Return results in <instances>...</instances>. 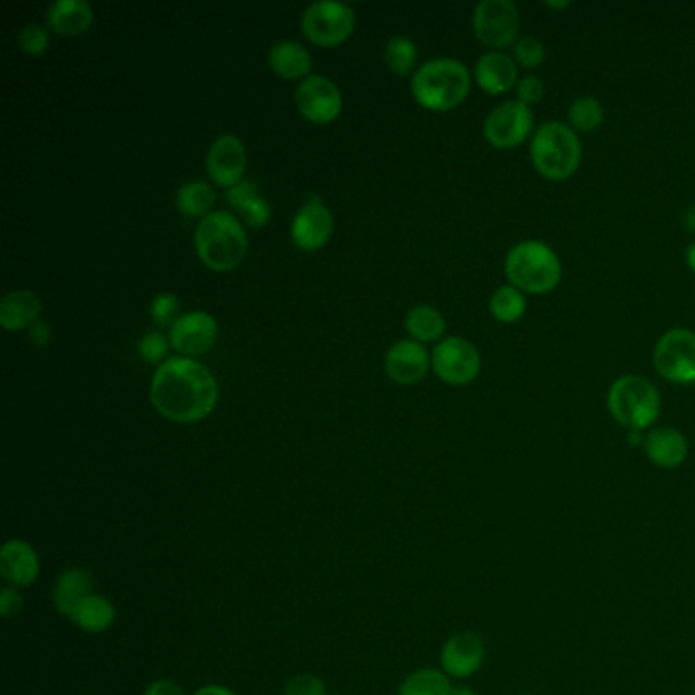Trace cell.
I'll return each mask as SVG.
<instances>
[{"instance_id":"cell-31","label":"cell","mask_w":695,"mask_h":695,"mask_svg":"<svg viewBox=\"0 0 695 695\" xmlns=\"http://www.w3.org/2000/svg\"><path fill=\"white\" fill-rule=\"evenodd\" d=\"M419 60V50L414 41L409 38H392L385 46V63L397 75H406L412 72Z\"/></svg>"},{"instance_id":"cell-23","label":"cell","mask_w":695,"mask_h":695,"mask_svg":"<svg viewBox=\"0 0 695 695\" xmlns=\"http://www.w3.org/2000/svg\"><path fill=\"white\" fill-rule=\"evenodd\" d=\"M92 594H94L92 575L84 570H68L56 582L53 604L62 616L70 618V614Z\"/></svg>"},{"instance_id":"cell-9","label":"cell","mask_w":695,"mask_h":695,"mask_svg":"<svg viewBox=\"0 0 695 695\" xmlns=\"http://www.w3.org/2000/svg\"><path fill=\"white\" fill-rule=\"evenodd\" d=\"M655 370L671 384L695 382V333L687 329H671L661 336L653 353Z\"/></svg>"},{"instance_id":"cell-38","label":"cell","mask_w":695,"mask_h":695,"mask_svg":"<svg viewBox=\"0 0 695 695\" xmlns=\"http://www.w3.org/2000/svg\"><path fill=\"white\" fill-rule=\"evenodd\" d=\"M255 197H260V190H258V184H253L249 180H241L239 184L226 190V202L239 212L243 211L245 204Z\"/></svg>"},{"instance_id":"cell-22","label":"cell","mask_w":695,"mask_h":695,"mask_svg":"<svg viewBox=\"0 0 695 695\" xmlns=\"http://www.w3.org/2000/svg\"><path fill=\"white\" fill-rule=\"evenodd\" d=\"M92 7L87 0H56L48 7V23L66 38L82 36L92 26Z\"/></svg>"},{"instance_id":"cell-32","label":"cell","mask_w":695,"mask_h":695,"mask_svg":"<svg viewBox=\"0 0 695 695\" xmlns=\"http://www.w3.org/2000/svg\"><path fill=\"white\" fill-rule=\"evenodd\" d=\"M512 58H514V62L522 66V68H526V70L541 68L546 58L545 46H543L541 39L526 36V38H521L514 43V56Z\"/></svg>"},{"instance_id":"cell-4","label":"cell","mask_w":695,"mask_h":695,"mask_svg":"<svg viewBox=\"0 0 695 695\" xmlns=\"http://www.w3.org/2000/svg\"><path fill=\"white\" fill-rule=\"evenodd\" d=\"M582 158V141L570 124L551 121L534 131L531 160L536 172L546 180L561 182L572 178L580 170Z\"/></svg>"},{"instance_id":"cell-29","label":"cell","mask_w":695,"mask_h":695,"mask_svg":"<svg viewBox=\"0 0 695 695\" xmlns=\"http://www.w3.org/2000/svg\"><path fill=\"white\" fill-rule=\"evenodd\" d=\"M492 316L500 323H518L526 312V299L518 288L502 286L490 299Z\"/></svg>"},{"instance_id":"cell-25","label":"cell","mask_w":695,"mask_h":695,"mask_svg":"<svg viewBox=\"0 0 695 695\" xmlns=\"http://www.w3.org/2000/svg\"><path fill=\"white\" fill-rule=\"evenodd\" d=\"M114 618H117V610L112 606L111 600L92 594L70 614L68 621L84 633L99 634L109 631Z\"/></svg>"},{"instance_id":"cell-46","label":"cell","mask_w":695,"mask_h":695,"mask_svg":"<svg viewBox=\"0 0 695 695\" xmlns=\"http://www.w3.org/2000/svg\"><path fill=\"white\" fill-rule=\"evenodd\" d=\"M546 9H560V11H565L567 7H572V2L567 0V2H551V0H546L545 2Z\"/></svg>"},{"instance_id":"cell-34","label":"cell","mask_w":695,"mask_h":695,"mask_svg":"<svg viewBox=\"0 0 695 695\" xmlns=\"http://www.w3.org/2000/svg\"><path fill=\"white\" fill-rule=\"evenodd\" d=\"M19 48L29 56H39L50 46V33L46 27L26 26L19 31Z\"/></svg>"},{"instance_id":"cell-17","label":"cell","mask_w":695,"mask_h":695,"mask_svg":"<svg viewBox=\"0 0 695 695\" xmlns=\"http://www.w3.org/2000/svg\"><path fill=\"white\" fill-rule=\"evenodd\" d=\"M431 361L423 343L414 339L397 341L385 355V372L397 384H416L429 372Z\"/></svg>"},{"instance_id":"cell-42","label":"cell","mask_w":695,"mask_h":695,"mask_svg":"<svg viewBox=\"0 0 695 695\" xmlns=\"http://www.w3.org/2000/svg\"><path fill=\"white\" fill-rule=\"evenodd\" d=\"M31 341L38 345H46L50 341V326L46 323H36L31 326Z\"/></svg>"},{"instance_id":"cell-43","label":"cell","mask_w":695,"mask_h":695,"mask_svg":"<svg viewBox=\"0 0 695 695\" xmlns=\"http://www.w3.org/2000/svg\"><path fill=\"white\" fill-rule=\"evenodd\" d=\"M194 695H236L235 692H231L229 687L223 685H204L200 687L199 692Z\"/></svg>"},{"instance_id":"cell-21","label":"cell","mask_w":695,"mask_h":695,"mask_svg":"<svg viewBox=\"0 0 695 695\" xmlns=\"http://www.w3.org/2000/svg\"><path fill=\"white\" fill-rule=\"evenodd\" d=\"M41 300L31 290H13L0 300V324L4 331H23L38 323Z\"/></svg>"},{"instance_id":"cell-8","label":"cell","mask_w":695,"mask_h":695,"mask_svg":"<svg viewBox=\"0 0 695 695\" xmlns=\"http://www.w3.org/2000/svg\"><path fill=\"white\" fill-rule=\"evenodd\" d=\"M355 27V13L348 2L316 0L302 14V31L316 46H339L351 36Z\"/></svg>"},{"instance_id":"cell-33","label":"cell","mask_w":695,"mask_h":695,"mask_svg":"<svg viewBox=\"0 0 695 695\" xmlns=\"http://www.w3.org/2000/svg\"><path fill=\"white\" fill-rule=\"evenodd\" d=\"M180 309V300L172 292H162L151 300V319L158 326H172L178 321L175 314Z\"/></svg>"},{"instance_id":"cell-30","label":"cell","mask_w":695,"mask_h":695,"mask_svg":"<svg viewBox=\"0 0 695 695\" xmlns=\"http://www.w3.org/2000/svg\"><path fill=\"white\" fill-rule=\"evenodd\" d=\"M567 119L575 133H592L604 123V107L596 97H580L573 100Z\"/></svg>"},{"instance_id":"cell-26","label":"cell","mask_w":695,"mask_h":695,"mask_svg":"<svg viewBox=\"0 0 695 695\" xmlns=\"http://www.w3.org/2000/svg\"><path fill=\"white\" fill-rule=\"evenodd\" d=\"M445 329H447V324H445L443 314L433 306H426V304L414 306L406 316V331L419 343L439 341L441 336L445 335Z\"/></svg>"},{"instance_id":"cell-37","label":"cell","mask_w":695,"mask_h":695,"mask_svg":"<svg viewBox=\"0 0 695 695\" xmlns=\"http://www.w3.org/2000/svg\"><path fill=\"white\" fill-rule=\"evenodd\" d=\"M516 97H518V102L526 104V107H533L536 102H541L545 97L543 80L538 75H524L522 80H518Z\"/></svg>"},{"instance_id":"cell-16","label":"cell","mask_w":695,"mask_h":695,"mask_svg":"<svg viewBox=\"0 0 695 695\" xmlns=\"http://www.w3.org/2000/svg\"><path fill=\"white\" fill-rule=\"evenodd\" d=\"M248 168V151L243 141L235 135H221L209 150L207 155V172L212 180L224 187H235L245 174Z\"/></svg>"},{"instance_id":"cell-1","label":"cell","mask_w":695,"mask_h":695,"mask_svg":"<svg viewBox=\"0 0 695 695\" xmlns=\"http://www.w3.org/2000/svg\"><path fill=\"white\" fill-rule=\"evenodd\" d=\"M151 402L163 419L199 423L219 402V385L207 365L190 357L163 361L151 382Z\"/></svg>"},{"instance_id":"cell-14","label":"cell","mask_w":695,"mask_h":695,"mask_svg":"<svg viewBox=\"0 0 695 695\" xmlns=\"http://www.w3.org/2000/svg\"><path fill=\"white\" fill-rule=\"evenodd\" d=\"M219 336V324L207 312H190L180 316L170 329L175 351L187 357H199L211 351Z\"/></svg>"},{"instance_id":"cell-13","label":"cell","mask_w":695,"mask_h":695,"mask_svg":"<svg viewBox=\"0 0 695 695\" xmlns=\"http://www.w3.org/2000/svg\"><path fill=\"white\" fill-rule=\"evenodd\" d=\"M335 221L321 197L309 194L292 221V239L304 251H316L333 235Z\"/></svg>"},{"instance_id":"cell-3","label":"cell","mask_w":695,"mask_h":695,"mask_svg":"<svg viewBox=\"0 0 695 695\" xmlns=\"http://www.w3.org/2000/svg\"><path fill=\"white\" fill-rule=\"evenodd\" d=\"M194 243L200 261L214 272H229L248 255L243 224L224 211L211 212L200 221Z\"/></svg>"},{"instance_id":"cell-5","label":"cell","mask_w":695,"mask_h":695,"mask_svg":"<svg viewBox=\"0 0 695 695\" xmlns=\"http://www.w3.org/2000/svg\"><path fill=\"white\" fill-rule=\"evenodd\" d=\"M563 265L560 255L543 241H522L506 255L510 286L522 294H548L560 286Z\"/></svg>"},{"instance_id":"cell-24","label":"cell","mask_w":695,"mask_h":695,"mask_svg":"<svg viewBox=\"0 0 695 695\" xmlns=\"http://www.w3.org/2000/svg\"><path fill=\"white\" fill-rule=\"evenodd\" d=\"M268 62L275 74L286 80L309 78L312 66L311 53L296 41H278L270 50Z\"/></svg>"},{"instance_id":"cell-35","label":"cell","mask_w":695,"mask_h":695,"mask_svg":"<svg viewBox=\"0 0 695 695\" xmlns=\"http://www.w3.org/2000/svg\"><path fill=\"white\" fill-rule=\"evenodd\" d=\"M284 695H326L323 679L312 673H300L286 683Z\"/></svg>"},{"instance_id":"cell-44","label":"cell","mask_w":695,"mask_h":695,"mask_svg":"<svg viewBox=\"0 0 695 695\" xmlns=\"http://www.w3.org/2000/svg\"><path fill=\"white\" fill-rule=\"evenodd\" d=\"M683 223H685V229H687V231H692V233H695V207H692V209H687V212H685V219H683Z\"/></svg>"},{"instance_id":"cell-41","label":"cell","mask_w":695,"mask_h":695,"mask_svg":"<svg viewBox=\"0 0 695 695\" xmlns=\"http://www.w3.org/2000/svg\"><path fill=\"white\" fill-rule=\"evenodd\" d=\"M143 695H187L184 689L172 679H158L151 683Z\"/></svg>"},{"instance_id":"cell-20","label":"cell","mask_w":695,"mask_h":695,"mask_svg":"<svg viewBox=\"0 0 695 695\" xmlns=\"http://www.w3.org/2000/svg\"><path fill=\"white\" fill-rule=\"evenodd\" d=\"M645 455L661 470H675L687 457V439L673 426H657L645 436Z\"/></svg>"},{"instance_id":"cell-39","label":"cell","mask_w":695,"mask_h":695,"mask_svg":"<svg viewBox=\"0 0 695 695\" xmlns=\"http://www.w3.org/2000/svg\"><path fill=\"white\" fill-rule=\"evenodd\" d=\"M241 212H243L245 221H248L251 226H265V224L270 223V219H272V207L268 204V200L263 199L261 194L251 200V202H248L245 209Z\"/></svg>"},{"instance_id":"cell-2","label":"cell","mask_w":695,"mask_h":695,"mask_svg":"<svg viewBox=\"0 0 695 695\" xmlns=\"http://www.w3.org/2000/svg\"><path fill=\"white\" fill-rule=\"evenodd\" d=\"M472 90L470 70L451 58L424 63L412 78V94L429 111H451L467 99Z\"/></svg>"},{"instance_id":"cell-19","label":"cell","mask_w":695,"mask_h":695,"mask_svg":"<svg viewBox=\"0 0 695 695\" xmlns=\"http://www.w3.org/2000/svg\"><path fill=\"white\" fill-rule=\"evenodd\" d=\"M0 573L14 590L36 584L39 577L36 548L21 538L7 541L0 551Z\"/></svg>"},{"instance_id":"cell-11","label":"cell","mask_w":695,"mask_h":695,"mask_svg":"<svg viewBox=\"0 0 695 695\" xmlns=\"http://www.w3.org/2000/svg\"><path fill=\"white\" fill-rule=\"evenodd\" d=\"M433 370L447 384H472L482 370V355L472 341L447 336L433 351Z\"/></svg>"},{"instance_id":"cell-18","label":"cell","mask_w":695,"mask_h":695,"mask_svg":"<svg viewBox=\"0 0 695 695\" xmlns=\"http://www.w3.org/2000/svg\"><path fill=\"white\" fill-rule=\"evenodd\" d=\"M518 63L504 51H487L475 63V82L487 94L502 97L518 87Z\"/></svg>"},{"instance_id":"cell-27","label":"cell","mask_w":695,"mask_h":695,"mask_svg":"<svg viewBox=\"0 0 695 695\" xmlns=\"http://www.w3.org/2000/svg\"><path fill=\"white\" fill-rule=\"evenodd\" d=\"M453 685L445 671L419 669L410 673L397 687V695H451Z\"/></svg>"},{"instance_id":"cell-45","label":"cell","mask_w":695,"mask_h":695,"mask_svg":"<svg viewBox=\"0 0 695 695\" xmlns=\"http://www.w3.org/2000/svg\"><path fill=\"white\" fill-rule=\"evenodd\" d=\"M685 260H687V265H689V270L695 272V243L694 245H689L687 249V253H685Z\"/></svg>"},{"instance_id":"cell-7","label":"cell","mask_w":695,"mask_h":695,"mask_svg":"<svg viewBox=\"0 0 695 695\" xmlns=\"http://www.w3.org/2000/svg\"><path fill=\"white\" fill-rule=\"evenodd\" d=\"M472 23L475 38L494 51L518 41L521 13L510 0H482L473 11Z\"/></svg>"},{"instance_id":"cell-12","label":"cell","mask_w":695,"mask_h":695,"mask_svg":"<svg viewBox=\"0 0 695 695\" xmlns=\"http://www.w3.org/2000/svg\"><path fill=\"white\" fill-rule=\"evenodd\" d=\"M296 104L304 119L312 123H331L341 114L343 97L339 88L324 75L311 74L300 82L296 90Z\"/></svg>"},{"instance_id":"cell-28","label":"cell","mask_w":695,"mask_h":695,"mask_svg":"<svg viewBox=\"0 0 695 695\" xmlns=\"http://www.w3.org/2000/svg\"><path fill=\"white\" fill-rule=\"evenodd\" d=\"M216 202V194L207 182H187L175 192V207L187 216H207Z\"/></svg>"},{"instance_id":"cell-15","label":"cell","mask_w":695,"mask_h":695,"mask_svg":"<svg viewBox=\"0 0 695 695\" xmlns=\"http://www.w3.org/2000/svg\"><path fill=\"white\" fill-rule=\"evenodd\" d=\"M485 658L484 638L472 631L453 634L441 651V667L449 677L467 679L482 669Z\"/></svg>"},{"instance_id":"cell-10","label":"cell","mask_w":695,"mask_h":695,"mask_svg":"<svg viewBox=\"0 0 695 695\" xmlns=\"http://www.w3.org/2000/svg\"><path fill=\"white\" fill-rule=\"evenodd\" d=\"M533 127L531 107L518 100H506L485 117L484 137L496 150H514L531 137Z\"/></svg>"},{"instance_id":"cell-36","label":"cell","mask_w":695,"mask_h":695,"mask_svg":"<svg viewBox=\"0 0 695 695\" xmlns=\"http://www.w3.org/2000/svg\"><path fill=\"white\" fill-rule=\"evenodd\" d=\"M168 353V339L162 333H148L139 341V355L148 363H160Z\"/></svg>"},{"instance_id":"cell-6","label":"cell","mask_w":695,"mask_h":695,"mask_svg":"<svg viewBox=\"0 0 695 695\" xmlns=\"http://www.w3.org/2000/svg\"><path fill=\"white\" fill-rule=\"evenodd\" d=\"M608 410L621 426L643 433L657 423L661 396L657 387L643 375H622L610 385Z\"/></svg>"},{"instance_id":"cell-40","label":"cell","mask_w":695,"mask_h":695,"mask_svg":"<svg viewBox=\"0 0 695 695\" xmlns=\"http://www.w3.org/2000/svg\"><path fill=\"white\" fill-rule=\"evenodd\" d=\"M23 606V597L19 596V592L14 587H4L0 594V612L4 618H11L14 614H19V610Z\"/></svg>"},{"instance_id":"cell-47","label":"cell","mask_w":695,"mask_h":695,"mask_svg":"<svg viewBox=\"0 0 695 695\" xmlns=\"http://www.w3.org/2000/svg\"><path fill=\"white\" fill-rule=\"evenodd\" d=\"M451 695H477V692H475V689H472V687H465V685H460V687H453V692H451Z\"/></svg>"}]
</instances>
